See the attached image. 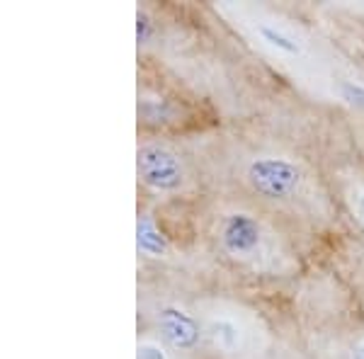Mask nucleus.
Listing matches in <instances>:
<instances>
[{"label": "nucleus", "instance_id": "1", "mask_svg": "<svg viewBox=\"0 0 364 359\" xmlns=\"http://www.w3.org/2000/svg\"><path fill=\"white\" fill-rule=\"evenodd\" d=\"M250 187L265 199H291L301 190L304 173L296 163L287 161V158H255L248 166Z\"/></svg>", "mask_w": 364, "mask_h": 359}, {"label": "nucleus", "instance_id": "2", "mask_svg": "<svg viewBox=\"0 0 364 359\" xmlns=\"http://www.w3.org/2000/svg\"><path fill=\"white\" fill-rule=\"evenodd\" d=\"M139 178L144 185L158 192H173L180 190L185 182V170H182L180 158L173 151L163 149V146H141L139 149Z\"/></svg>", "mask_w": 364, "mask_h": 359}, {"label": "nucleus", "instance_id": "3", "mask_svg": "<svg viewBox=\"0 0 364 359\" xmlns=\"http://www.w3.org/2000/svg\"><path fill=\"white\" fill-rule=\"evenodd\" d=\"M262 228L250 214H231L221 226V245L236 257H245L260 248Z\"/></svg>", "mask_w": 364, "mask_h": 359}, {"label": "nucleus", "instance_id": "4", "mask_svg": "<svg viewBox=\"0 0 364 359\" xmlns=\"http://www.w3.org/2000/svg\"><path fill=\"white\" fill-rule=\"evenodd\" d=\"M158 326H161L163 338L168 340L175 350H195L202 338L199 323L180 306H166L158 314Z\"/></svg>", "mask_w": 364, "mask_h": 359}, {"label": "nucleus", "instance_id": "5", "mask_svg": "<svg viewBox=\"0 0 364 359\" xmlns=\"http://www.w3.org/2000/svg\"><path fill=\"white\" fill-rule=\"evenodd\" d=\"M168 238L151 216H141L136 223V250L146 257H163L168 252Z\"/></svg>", "mask_w": 364, "mask_h": 359}, {"label": "nucleus", "instance_id": "6", "mask_svg": "<svg viewBox=\"0 0 364 359\" xmlns=\"http://www.w3.org/2000/svg\"><path fill=\"white\" fill-rule=\"evenodd\" d=\"M257 32H260V37L265 39L269 46H274L277 51H284V54H289V56L301 54V46H299L296 39L289 37V34H284L282 29L269 27V25H260L257 27Z\"/></svg>", "mask_w": 364, "mask_h": 359}, {"label": "nucleus", "instance_id": "7", "mask_svg": "<svg viewBox=\"0 0 364 359\" xmlns=\"http://www.w3.org/2000/svg\"><path fill=\"white\" fill-rule=\"evenodd\" d=\"M211 335H214L216 343H219L221 347H226V350L236 347V343H238V328L233 326V323H228V321L211 323Z\"/></svg>", "mask_w": 364, "mask_h": 359}, {"label": "nucleus", "instance_id": "8", "mask_svg": "<svg viewBox=\"0 0 364 359\" xmlns=\"http://www.w3.org/2000/svg\"><path fill=\"white\" fill-rule=\"evenodd\" d=\"M340 95H343V100L350 105V107L364 109V85L362 83L343 80V83H340Z\"/></svg>", "mask_w": 364, "mask_h": 359}, {"label": "nucleus", "instance_id": "9", "mask_svg": "<svg viewBox=\"0 0 364 359\" xmlns=\"http://www.w3.org/2000/svg\"><path fill=\"white\" fill-rule=\"evenodd\" d=\"M151 34H154V22H151V17L146 13H136V42L139 44H146L151 39Z\"/></svg>", "mask_w": 364, "mask_h": 359}, {"label": "nucleus", "instance_id": "10", "mask_svg": "<svg viewBox=\"0 0 364 359\" xmlns=\"http://www.w3.org/2000/svg\"><path fill=\"white\" fill-rule=\"evenodd\" d=\"M136 359H168V355L158 345H141L136 352Z\"/></svg>", "mask_w": 364, "mask_h": 359}, {"label": "nucleus", "instance_id": "11", "mask_svg": "<svg viewBox=\"0 0 364 359\" xmlns=\"http://www.w3.org/2000/svg\"><path fill=\"white\" fill-rule=\"evenodd\" d=\"M355 214H357V219H360V223L364 226V192L355 197Z\"/></svg>", "mask_w": 364, "mask_h": 359}, {"label": "nucleus", "instance_id": "12", "mask_svg": "<svg viewBox=\"0 0 364 359\" xmlns=\"http://www.w3.org/2000/svg\"><path fill=\"white\" fill-rule=\"evenodd\" d=\"M350 359H364V343H360V345L355 347V352H352Z\"/></svg>", "mask_w": 364, "mask_h": 359}]
</instances>
